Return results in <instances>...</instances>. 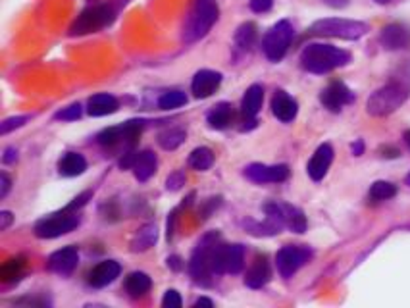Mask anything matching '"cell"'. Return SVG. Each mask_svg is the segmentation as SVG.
<instances>
[{
  "instance_id": "obj_1",
  "label": "cell",
  "mask_w": 410,
  "mask_h": 308,
  "mask_svg": "<svg viewBox=\"0 0 410 308\" xmlns=\"http://www.w3.org/2000/svg\"><path fill=\"white\" fill-rule=\"evenodd\" d=\"M351 62V54L333 44L312 43L300 52V66L316 75L330 74L337 68L347 66Z\"/></svg>"
},
{
  "instance_id": "obj_2",
  "label": "cell",
  "mask_w": 410,
  "mask_h": 308,
  "mask_svg": "<svg viewBox=\"0 0 410 308\" xmlns=\"http://www.w3.org/2000/svg\"><path fill=\"white\" fill-rule=\"evenodd\" d=\"M125 2L127 0H124V2L122 0H117V2L110 0V2H103V4H91L75 18V22L70 27V35L72 37L89 35V33H96V31L108 27L114 23L120 8H122V4L125 6Z\"/></svg>"
},
{
  "instance_id": "obj_3",
  "label": "cell",
  "mask_w": 410,
  "mask_h": 308,
  "mask_svg": "<svg viewBox=\"0 0 410 308\" xmlns=\"http://www.w3.org/2000/svg\"><path fill=\"white\" fill-rule=\"evenodd\" d=\"M220 8L216 0H195L189 10V15L184 23V41L195 43L208 35L212 25L218 22Z\"/></svg>"
},
{
  "instance_id": "obj_4",
  "label": "cell",
  "mask_w": 410,
  "mask_h": 308,
  "mask_svg": "<svg viewBox=\"0 0 410 308\" xmlns=\"http://www.w3.org/2000/svg\"><path fill=\"white\" fill-rule=\"evenodd\" d=\"M220 243V233L218 231H210L206 233L200 241L197 243V247L193 250L189 260V274L191 278L195 279L200 285H210L212 283V250L214 247Z\"/></svg>"
},
{
  "instance_id": "obj_5",
  "label": "cell",
  "mask_w": 410,
  "mask_h": 308,
  "mask_svg": "<svg viewBox=\"0 0 410 308\" xmlns=\"http://www.w3.org/2000/svg\"><path fill=\"white\" fill-rule=\"evenodd\" d=\"M310 35L316 37L345 39V41H357L368 33V25L357 20H345V18H326L318 20L310 25Z\"/></svg>"
},
{
  "instance_id": "obj_6",
  "label": "cell",
  "mask_w": 410,
  "mask_h": 308,
  "mask_svg": "<svg viewBox=\"0 0 410 308\" xmlns=\"http://www.w3.org/2000/svg\"><path fill=\"white\" fill-rule=\"evenodd\" d=\"M409 98V93L403 85L399 83H389L385 87L378 89L376 93H372V96L368 98L366 110L370 116L373 117H383L393 114L395 110H399Z\"/></svg>"
},
{
  "instance_id": "obj_7",
  "label": "cell",
  "mask_w": 410,
  "mask_h": 308,
  "mask_svg": "<svg viewBox=\"0 0 410 308\" xmlns=\"http://www.w3.org/2000/svg\"><path fill=\"white\" fill-rule=\"evenodd\" d=\"M295 30L291 22L287 20H281L274 27H271L262 39V51L266 54V58L270 62H279L283 58L291 46V41H293Z\"/></svg>"
},
{
  "instance_id": "obj_8",
  "label": "cell",
  "mask_w": 410,
  "mask_h": 308,
  "mask_svg": "<svg viewBox=\"0 0 410 308\" xmlns=\"http://www.w3.org/2000/svg\"><path fill=\"white\" fill-rule=\"evenodd\" d=\"M79 226V216L77 212H68L62 210L58 214H51L43 220L35 224V235L39 239H56L60 235H66L74 231Z\"/></svg>"
},
{
  "instance_id": "obj_9",
  "label": "cell",
  "mask_w": 410,
  "mask_h": 308,
  "mask_svg": "<svg viewBox=\"0 0 410 308\" xmlns=\"http://www.w3.org/2000/svg\"><path fill=\"white\" fill-rule=\"evenodd\" d=\"M312 258V250L302 245H286L278 250L276 257V264H278V271L281 274V278H293L295 274L302 268L305 264L310 262Z\"/></svg>"
},
{
  "instance_id": "obj_10",
  "label": "cell",
  "mask_w": 410,
  "mask_h": 308,
  "mask_svg": "<svg viewBox=\"0 0 410 308\" xmlns=\"http://www.w3.org/2000/svg\"><path fill=\"white\" fill-rule=\"evenodd\" d=\"M143 125H145V122H141V120H133V122H125L122 125H114V127H108V129L98 133L96 141L103 147H116L120 143L133 145L135 141L139 139L141 131H143Z\"/></svg>"
},
{
  "instance_id": "obj_11",
  "label": "cell",
  "mask_w": 410,
  "mask_h": 308,
  "mask_svg": "<svg viewBox=\"0 0 410 308\" xmlns=\"http://www.w3.org/2000/svg\"><path fill=\"white\" fill-rule=\"evenodd\" d=\"M245 177L255 181V184H281L289 177V166L287 164H276V166H268V164H249L245 168Z\"/></svg>"
},
{
  "instance_id": "obj_12",
  "label": "cell",
  "mask_w": 410,
  "mask_h": 308,
  "mask_svg": "<svg viewBox=\"0 0 410 308\" xmlns=\"http://www.w3.org/2000/svg\"><path fill=\"white\" fill-rule=\"evenodd\" d=\"M352 101H354L352 91L341 81H333L320 93V103L330 112H341L345 104H351Z\"/></svg>"
},
{
  "instance_id": "obj_13",
  "label": "cell",
  "mask_w": 410,
  "mask_h": 308,
  "mask_svg": "<svg viewBox=\"0 0 410 308\" xmlns=\"http://www.w3.org/2000/svg\"><path fill=\"white\" fill-rule=\"evenodd\" d=\"M331 162H333V147L330 143H323V145L316 148L312 158L308 160L307 172L310 179L312 181H322L326 174H328V169H330Z\"/></svg>"
},
{
  "instance_id": "obj_14",
  "label": "cell",
  "mask_w": 410,
  "mask_h": 308,
  "mask_svg": "<svg viewBox=\"0 0 410 308\" xmlns=\"http://www.w3.org/2000/svg\"><path fill=\"white\" fill-rule=\"evenodd\" d=\"M380 43L387 51H403L410 46V30L403 23H389L380 33Z\"/></svg>"
},
{
  "instance_id": "obj_15",
  "label": "cell",
  "mask_w": 410,
  "mask_h": 308,
  "mask_svg": "<svg viewBox=\"0 0 410 308\" xmlns=\"http://www.w3.org/2000/svg\"><path fill=\"white\" fill-rule=\"evenodd\" d=\"M77 262H79V252H77V249L75 247H64V249L52 252L51 257H49L46 266L54 274L70 276L77 268Z\"/></svg>"
},
{
  "instance_id": "obj_16",
  "label": "cell",
  "mask_w": 410,
  "mask_h": 308,
  "mask_svg": "<svg viewBox=\"0 0 410 308\" xmlns=\"http://www.w3.org/2000/svg\"><path fill=\"white\" fill-rule=\"evenodd\" d=\"M222 83V74L220 72H214V70H200L193 77V83H191V91L197 98H208L212 96Z\"/></svg>"
},
{
  "instance_id": "obj_17",
  "label": "cell",
  "mask_w": 410,
  "mask_h": 308,
  "mask_svg": "<svg viewBox=\"0 0 410 308\" xmlns=\"http://www.w3.org/2000/svg\"><path fill=\"white\" fill-rule=\"evenodd\" d=\"M120 271H122V268H120L116 260H103V262H98L93 270L89 271V285L96 287V289L110 285L112 281H116Z\"/></svg>"
},
{
  "instance_id": "obj_18",
  "label": "cell",
  "mask_w": 410,
  "mask_h": 308,
  "mask_svg": "<svg viewBox=\"0 0 410 308\" xmlns=\"http://www.w3.org/2000/svg\"><path fill=\"white\" fill-rule=\"evenodd\" d=\"M271 112H274V116L278 117L279 122L289 124V122H293L295 117H297L299 104H297L293 96L287 95L286 91H276V95L271 98Z\"/></svg>"
},
{
  "instance_id": "obj_19",
  "label": "cell",
  "mask_w": 410,
  "mask_h": 308,
  "mask_svg": "<svg viewBox=\"0 0 410 308\" xmlns=\"http://www.w3.org/2000/svg\"><path fill=\"white\" fill-rule=\"evenodd\" d=\"M271 278V270L270 264H268V258L260 257L258 255L255 258V262L247 271V276H245V285L250 287V289H262Z\"/></svg>"
},
{
  "instance_id": "obj_20",
  "label": "cell",
  "mask_w": 410,
  "mask_h": 308,
  "mask_svg": "<svg viewBox=\"0 0 410 308\" xmlns=\"http://www.w3.org/2000/svg\"><path fill=\"white\" fill-rule=\"evenodd\" d=\"M156 168H158V158L153 150H143V153L135 154L132 169L139 181H148L154 176Z\"/></svg>"
},
{
  "instance_id": "obj_21",
  "label": "cell",
  "mask_w": 410,
  "mask_h": 308,
  "mask_svg": "<svg viewBox=\"0 0 410 308\" xmlns=\"http://www.w3.org/2000/svg\"><path fill=\"white\" fill-rule=\"evenodd\" d=\"M156 241H158V228L154 224H145L143 228L135 231L129 241V247L133 252H145V250L153 249Z\"/></svg>"
},
{
  "instance_id": "obj_22",
  "label": "cell",
  "mask_w": 410,
  "mask_h": 308,
  "mask_svg": "<svg viewBox=\"0 0 410 308\" xmlns=\"http://www.w3.org/2000/svg\"><path fill=\"white\" fill-rule=\"evenodd\" d=\"M117 108H120L117 98L114 95H108V93H98V95L91 96L87 104V112L95 117L114 114Z\"/></svg>"
},
{
  "instance_id": "obj_23",
  "label": "cell",
  "mask_w": 410,
  "mask_h": 308,
  "mask_svg": "<svg viewBox=\"0 0 410 308\" xmlns=\"http://www.w3.org/2000/svg\"><path fill=\"white\" fill-rule=\"evenodd\" d=\"M150 285H153V281L145 271H132L124 281L125 291L133 299H139L143 295H147L150 291Z\"/></svg>"
},
{
  "instance_id": "obj_24",
  "label": "cell",
  "mask_w": 410,
  "mask_h": 308,
  "mask_svg": "<svg viewBox=\"0 0 410 308\" xmlns=\"http://www.w3.org/2000/svg\"><path fill=\"white\" fill-rule=\"evenodd\" d=\"M264 103V89L260 85H250L247 93L243 96L241 112L243 117H257Z\"/></svg>"
},
{
  "instance_id": "obj_25",
  "label": "cell",
  "mask_w": 410,
  "mask_h": 308,
  "mask_svg": "<svg viewBox=\"0 0 410 308\" xmlns=\"http://www.w3.org/2000/svg\"><path fill=\"white\" fill-rule=\"evenodd\" d=\"M87 169V160L79 153H66L58 162V172L66 177L81 176Z\"/></svg>"
},
{
  "instance_id": "obj_26",
  "label": "cell",
  "mask_w": 410,
  "mask_h": 308,
  "mask_svg": "<svg viewBox=\"0 0 410 308\" xmlns=\"http://www.w3.org/2000/svg\"><path fill=\"white\" fill-rule=\"evenodd\" d=\"M206 120H208V125L212 129H226V127H229L231 120H233V108H231V104L218 103L212 110L208 112Z\"/></svg>"
},
{
  "instance_id": "obj_27",
  "label": "cell",
  "mask_w": 410,
  "mask_h": 308,
  "mask_svg": "<svg viewBox=\"0 0 410 308\" xmlns=\"http://www.w3.org/2000/svg\"><path fill=\"white\" fill-rule=\"evenodd\" d=\"M283 216H286V228H289L293 233H305L307 231V216L297 206L283 205Z\"/></svg>"
},
{
  "instance_id": "obj_28",
  "label": "cell",
  "mask_w": 410,
  "mask_h": 308,
  "mask_svg": "<svg viewBox=\"0 0 410 308\" xmlns=\"http://www.w3.org/2000/svg\"><path fill=\"white\" fill-rule=\"evenodd\" d=\"M185 137H187V133L181 127H168V129L158 133V145L164 150H176L177 147L184 145Z\"/></svg>"
},
{
  "instance_id": "obj_29",
  "label": "cell",
  "mask_w": 410,
  "mask_h": 308,
  "mask_svg": "<svg viewBox=\"0 0 410 308\" xmlns=\"http://www.w3.org/2000/svg\"><path fill=\"white\" fill-rule=\"evenodd\" d=\"M257 43V25L255 23H243L239 30L235 31V44L241 51H250Z\"/></svg>"
},
{
  "instance_id": "obj_30",
  "label": "cell",
  "mask_w": 410,
  "mask_h": 308,
  "mask_svg": "<svg viewBox=\"0 0 410 308\" xmlns=\"http://www.w3.org/2000/svg\"><path fill=\"white\" fill-rule=\"evenodd\" d=\"M214 153L208 147H197L189 154V166L197 172H206L212 168Z\"/></svg>"
},
{
  "instance_id": "obj_31",
  "label": "cell",
  "mask_w": 410,
  "mask_h": 308,
  "mask_svg": "<svg viewBox=\"0 0 410 308\" xmlns=\"http://www.w3.org/2000/svg\"><path fill=\"white\" fill-rule=\"evenodd\" d=\"M23 268H25V258L18 257V258H10L6 260L2 268H0V279L4 283H10V281H15V279L22 276Z\"/></svg>"
},
{
  "instance_id": "obj_32",
  "label": "cell",
  "mask_w": 410,
  "mask_h": 308,
  "mask_svg": "<svg viewBox=\"0 0 410 308\" xmlns=\"http://www.w3.org/2000/svg\"><path fill=\"white\" fill-rule=\"evenodd\" d=\"M187 103V95L181 93V91H168L158 98V106L162 110H174V108H179Z\"/></svg>"
},
{
  "instance_id": "obj_33",
  "label": "cell",
  "mask_w": 410,
  "mask_h": 308,
  "mask_svg": "<svg viewBox=\"0 0 410 308\" xmlns=\"http://www.w3.org/2000/svg\"><path fill=\"white\" fill-rule=\"evenodd\" d=\"M397 195V187L389 181H376L370 187V198L372 200H389Z\"/></svg>"
},
{
  "instance_id": "obj_34",
  "label": "cell",
  "mask_w": 410,
  "mask_h": 308,
  "mask_svg": "<svg viewBox=\"0 0 410 308\" xmlns=\"http://www.w3.org/2000/svg\"><path fill=\"white\" fill-rule=\"evenodd\" d=\"M81 104H70L68 108H62L60 112H56V120H62V122H75L81 117Z\"/></svg>"
},
{
  "instance_id": "obj_35",
  "label": "cell",
  "mask_w": 410,
  "mask_h": 308,
  "mask_svg": "<svg viewBox=\"0 0 410 308\" xmlns=\"http://www.w3.org/2000/svg\"><path fill=\"white\" fill-rule=\"evenodd\" d=\"M27 120H30V116L8 117V120H4V122H2V125H0V133H2V135H6V133H10L12 129H18V127L25 125V122H27Z\"/></svg>"
},
{
  "instance_id": "obj_36",
  "label": "cell",
  "mask_w": 410,
  "mask_h": 308,
  "mask_svg": "<svg viewBox=\"0 0 410 308\" xmlns=\"http://www.w3.org/2000/svg\"><path fill=\"white\" fill-rule=\"evenodd\" d=\"M187 181V177H185L184 172H174V174H169L168 179H166V189L168 191H179L181 187Z\"/></svg>"
},
{
  "instance_id": "obj_37",
  "label": "cell",
  "mask_w": 410,
  "mask_h": 308,
  "mask_svg": "<svg viewBox=\"0 0 410 308\" xmlns=\"http://www.w3.org/2000/svg\"><path fill=\"white\" fill-rule=\"evenodd\" d=\"M89 198H93V191H85V193H81L79 197H75L70 205L64 208V210H68V212H77L79 208H83V206L87 205L89 203Z\"/></svg>"
},
{
  "instance_id": "obj_38",
  "label": "cell",
  "mask_w": 410,
  "mask_h": 308,
  "mask_svg": "<svg viewBox=\"0 0 410 308\" xmlns=\"http://www.w3.org/2000/svg\"><path fill=\"white\" fill-rule=\"evenodd\" d=\"M162 307L164 308H179L181 307V297L176 289H168L164 299H162Z\"/></svg>"
},
{
  "instance_id": "obj_39",
  "label": "cell",
  "mask_w": 410,
  "mask_h": 308,
  "mask_svg": "<svg viewBox=\"0 0 410 308\" xmlns=\"http://www.w3.org/2000/svg\"><path fill=\"white\" fill-rule=\"evenodd\" d=\"M271 6H274V0H250V10L257 12V14L270 12Z\"/></svg>"
},
{
  "instance_id": "obj_40",
  "label": "cell",
  "mask_w": 410,
  "mask_h": 308,
  "mask_svg": "<svg viewBox=\"0 0 410 308\" xmlns=\"http://www.w3.org/2000/svg\"><path fill=\"white\" fill-rule=\"evenodd\" d=\"M10 187H12V179L8 176L6 172L0 174V198H4L10 193Z\"/></svg>"
},
{
  "instance_id": "obj_41",
  "label": "cell",
  "mask_w": 410,
  "mask_h": 308,
  "mask_svg": "<svg viewBox=\"0 0 410 308\" xmlns=\"http://www.w3.org/2000/svg\"><path fill=\"white\" fill-rule=\"evenodd\" d=\"M12 222H14V216H12V212H8V210L0 212V231H6V229L12 226Z\"/></svg>"
},
{
  "instance_id": "obj_42",
  "label": "cell",
  "mask_w": 410,
  "mask_h": 308,
  "mask_svg": "<svg viewBox=\"0 0 410 308\" xmlns=\"http://www.w3.org/2000/svg\"><path fill=\"white\" fill-rule=\"evenodd\" d=\"M18 160V150L15 148H6V153L2 156V162L4 164H12V162Z\"/></svg>"
},
{
  "instance_id": "obj_43",
  "label": "cell",
  "mask_w": 410,
  "mask_h": 308,
  "mask_svg": "<svg viewBox=\"0 0 410 308\" xmlns=\"http://www.w3.org/2000/svg\"><path fill=\"white\" fill-rule=\"evenodd\" d=\"M168 266L172 268V270H181L184 268V264H181V258L179 257H169L168 258Z\"/></svg>"
},
{
  "instance_id": "obj_44",
  "label": "cell",
  "mask_w": 410,
  "mask_h": 308,
  "mask_svg": "<svg viewBox=\"0 0 410 308\" xmlns=\"http://www.w3.org/2000/svg\"><path fill=\"white\" fill-rule=\"evenodd\" d=\"M364 153V141H354V143H352V154H354V156H360V154Z\"/></svg>"
},
{
  "instance_id": "obj_45",
  "label": "cell",
  "mask_w": 410,
  "mask_h": 308,
  "mask_svg": "<svg viewBox=\"0 0 410 308\" xmlns=\"http://www.w3.org/2000/svg\"><path fill=\"white\" fill-rule=\"evenodd\" d=\"M381 154H383V156H387V158H397L401 153L393 147H381Z\"/></svg>"
},
{
  "instance_id": "obj_46",
  "label": "cell",
  "mask_w": 410,
  "mask_h": 308,
  "mask_svg": "<svg viewBox=\"0 0 410 308\" xmlns=\"http://www.w3.org/2000/svg\"><path fill=\"white\" fill-rule=\"evenodd\" d=\"M174 224H176V212L169 214V220H168V233H166V237H168V241L172 239V235H174Z\"/></svg>"
},
{
  "instance_id": "obj_47",
  "label": "cell",
  "mask_w": 410,
  "mask_h": 308,
  "mask_svg": "<svg viewBox=\"0 0 410 308\" xmlns=\"http://www.w3.org/2000/svg\"><path fill=\"white\" fill-rule=\"evenodd\" d=\"M323 2L331 8H345L349 4V0H323Z\"/></svg>"
},
{
  "instance_id": "obj_48",
  "label": "cell",
  "mask_w": 410,
  "mask_h": 308,
  "mask_svg": "<svg viewBox=\"0 0 410 308\" xmlns=\"http://www.w3.org/2000/svg\"><path fill=\"white\" fill-rule=\"evenodd\" d=\"M193 307H195V308H198V307L212 308L214 307V302L210 301V299H205V297H203V299H198V301H195V304H193Z\"/></svg>"
},
{
  "instance_id": "obj_49",
  "label": "cell",
  "mask_w": 410,
  "mask_h": 308,
  "mask_svg": "<svg viewBox=\"0 0 410 308\" xmlns=\"http://www.w3.org/2000/svg\"><path fill=\"white\" fill-rule=\"evenodd\" d=\"M404 141H406V145L410 147V129L409 131H404Z\"/></svg>"
},
{
  "instance_id": "obj_50",
  "label": "cell",
  "mask_w": 410,
  "mask_h": 308,
  "mask_svg": "<svg viewBox=\"0 0 410 308\" xmlns=\"http://www.w3.org/2000/svg\"><path fill=\"white\" fill-rule=\"evenodd\" d=\"M373 2H378V4H387L389 0H373Z\"/></svg>"
},
{
  "instance_id": "obj_51",
  "label": "cell",
  "mask_w": 410,
  "mask_h": 308,
  "mask_svg": "<svg viewBox=\"0 0 410 308\" xmlns=\"http://www.w3.org/2000/svg\"><path fill=\"white\" fill-rule=\"evenodd\" d=\"M406 185H410V174H409V176H406Z\"/></svg>"
}]
</instances>
